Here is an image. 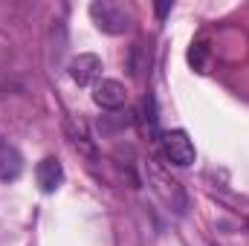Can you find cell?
<instances>
[{"mask_svg": "<svg viewBox=\"0 0 249 246\" xmlns=\"http://www.w3.org/2000/svg\"><path fill=\"white\" fill-rule=\"evenodd\" d=\"M99 75H102V58L93 55V53H81L70 61V78L78 84V87H90V84H99Z\"/></svg>", "mask_w": 249, "mask_h": 246, "instance_id": "cell-3", "label": "cell"}, {"mask_svg": "<svg viewBox=\"0 0 249 246\" xmlns=\"http://www.w3.org/2000/svg\"><path fill=\"white\" fill-rule=\"evenodd\" d=\"M23 174V157L18 148L12 145H0V180L3 183H15Z\"/></svg>", "mask_w": 249, "mask_h": 246, "instance_id": "cell-7", "label": "cell"}, {"mask_svg": "<svg viewBox=\"0 0 249 246\" xmlns=\"http://www.w3.org/2000/svg\"><path fill=\"white\" fill-rule=\"evenodd\" d=\"M35 177H38V185H41V191H44V194H53V191H58V185L64 183V168H61V162H58L55 157H47V159H41V162H38V168H35Z\"/></svg>", "mask_w": 249, "mask_h": 246, "instance_id": "cell-5", "label": "cell"}, {"mask_svg": "<svg viewBox=\"0 0 249 246\" xmlns=\"http://www.w3.org/2000/svg\"><path fill=\"white\" fill-rule=\"evenodd\" d=\"M162 154H165V159L171 162V165H180V168H186L194 162V142L188 139L186 130H165L162 133Z\"/></svg>", "mask_w": 249, "mask_h": 246, "instance_id": "cell-2", "label": "cell"}, {"mask_svg": "<svg viewBox=\"0 0 249 246\" xmlns=\"http://www.w3.org/2000/svg\"><path fill=\"white\" fill-rule=\"evenodd\" d=\"M168 12H171V0H168V3H157V15H160V18H165Z\"/></svg>", "mask_w": 249, "mask_h": 246, "instance_id": "cell-9", "label": "cell"}, {"mask_svg": "<svg viewBox=\"0 0 249 246\" xmlns=\"http://www.w3.org/2000/svg\"><path fill=\"white\" fill-rule=\"evenodd\" d=\"M188 61L194 64L200 72H206V44H197V47H191V53H188Z\"/></svg>", "mask_w": 249, "mask_h": 246, "instance_id": "cell-8", "label": "cell"}, {"mask_svg": "<svg viewBox=\"0 0 249 246\" xmlns=\"http://www.w3.org/2000/svg\"><path fill=\"white\" fill-rule=\"evenodd\" d=\"M247 226H249V220H247Z\"/></svg>", "mask_w": 249, "mask_h": 246, "instance_id": "cell-10", "label": "cell"}, {"mask_svg": "<svg viewBox=\"0 0 249 246\" xmlns=\"http://www.w3.org/2000/svg\"><path fill=\"white\" fill-rule=\"evenodd\" d=\"M67 136H70V142L81 151V154H87V157H96V145H93V139H90V130H87V122L81 119V116H70L67 119Z\"/></svg>", "mask_w": 249, "mask_h": 246, "instance_id": "cell-6", "label": "cell"}, {"mask_svg": "<svg viewBox=\"0 0 249 246\" xmlns=\"http://www.w3.org/2000/svg\"><path fill=\"white\" fill-rule=\"evenodd\" d=\"M90 18L107 35H122L133 23V12L124 3H116V0H96V3H90Z\"/></svg>", "mask_w": 249, "mask_h": 246, "instance_id": "cell-1", "label": "cell"}, {"mask_svg": "<svg viewBox=\"0 0 249 246\" xmlns=\"http://www.w3.org/2000/svg\"><path fill=\"white\" fill-rule=\"evenodd\" d=\"M93 102L102 107V110H119L124 102H127V93H124V84L116 78H102L93 90Z\"/></svg>", "mask_w": 249, "mask_h": 246, "instance_id": "cell-4", "label": "cell"}]
</instances>
